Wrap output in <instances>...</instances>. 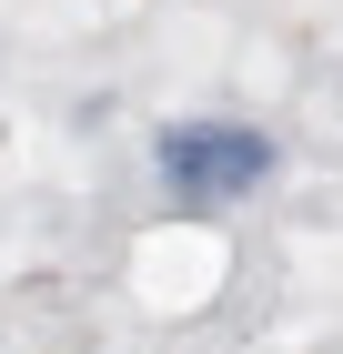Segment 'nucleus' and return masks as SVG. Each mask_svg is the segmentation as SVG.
Masks as SVG:
<instances>
[{
  "label": "nucleus",
  "instance_id": "1",
  "mask_svg": "<svg viewBox=\"0 0 343 354\" xmlns=\"http://www.w3.org/2000/svg\"><path fill=\"white\" fill-rule=\"evenodd\" d=\"M152 172H161V192L182 213H222V203H242V192L273 183V142L253 122H172L152 142Z\"/></svg>",
  "mask_w": 343,
  "mask_h": 354
}]
</instances>
